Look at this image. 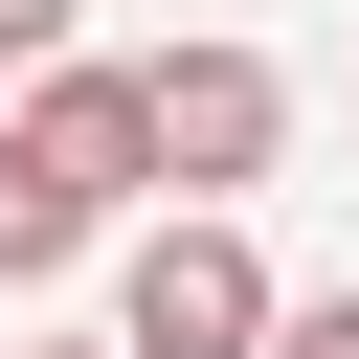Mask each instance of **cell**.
<instances>
[{
    "label": "cell",
    "instance_id": "5b68a950",
    "mask_svg": "<svg viewBox=\"0 0 359 359\" xmlns=\"http://www.w3.org/2000/svg\"><path fill=\"white\" fill-rule=\"evenodd\" d=\"M0 67L45 90V67H67V0H0Z\"/></svg>",
    "mask_w": 359,
    "mask_h": 359
},
{
    "label": "cell",
    "instance_id": "52a82bcc",
    "mask_svg": "<svg viewBox=\"0 0 359 359\" xmlns=\"http://www.w3.org/2000/svg\"><path fill=\"white\" fill-rule=\"evenodd\" d=\"M45 359H112V337H45Z\"/></svg>",
    "mask_w": 359,
    "mask_h": 359
},
{
    "label": "cell",
    "instance_id": "6da1fadb",
    "mask_svg": "<svg viewBox=\"0 0 359 359\" xmlns=\"http://www.w3.org/2000/svg\"><path fill=\"white\" fill-rule=\"evenodd\" d=\"M269 337H292V292H269V247H247L224 202L135 224V269H112V359H269Z\"/></svg>",
    "mask_w": 359,
    "mask_h": 359
},
{
    "label": "cell",
    "instance_id": "7a4b0ae2",
    "mask_svg": "<svg viewBox=\"0 0 359 359\" xmlns=\"http://www.w3.org/2000/svg\"><path fill=\"white\" fill-rule=\"evenodd\" d=\"M269 135H292V67L269 45H157V180L180 202H247Z\"/></svg>",
    "mask_w": 359,
    "mask_h": 359
},
{
    "label": "cell",
    "instance_id": "8992f818",
    "mask_svg": "<svg viewBox=\"0 0 359 359\" xmlns=\"http://www.w3.org/2000/svg\"><path fill=\"white\" fill-rule=\"evenodd\" d=\"M269 359H359V292H292V337Z\"/></svg>",
    "mask_w": 359,
    "mask_h": 359
},
{
    "label": "cell",
    "instance_id": "3957f363",
    "mask_svg": "<svg viewBox=\"0 0 359 359\" xmlns=\"http://www.w3.org/2000/svg\"><path fill=\"white\" fill-rule=\"evenodd\" d=\"M22 135H45L90 202H135V180H157V67H45V90H22Z\"/></svg>",
    "mask_w": 359,
    "mask_h": 359
},
{
    "label": "cell",
    "instance_id": "277c9868",
    "mask_svg": "<svg viewBox=\"0 0 359 359\" xmlns=\"http://www.w3.org/2000/svg\"><path fill=\"white\" fill-rule=\"evenodd\" d=\"M90 224H112V202H90V180H67L45 135H0V292H45V269H67Z\"/></svg>",
    "mask_w": 359,
    "mask_h": 359
}]
</instances>
